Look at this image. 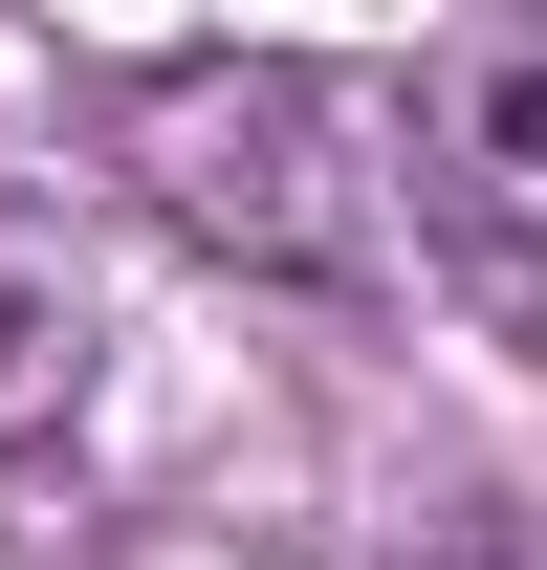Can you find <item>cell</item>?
Listing matches in <instances>:
<instances>
[{
	"instance_id": "1",
	"label": "cell",
	"mask_w": 547,
	"mask_h": 570,
	"mask_svg": "<svg viewBox=\"0 0 547 570\" xmlns=\"http://www.w3.org/2000/svg\"><path fill=\"white\" fill-rule=\"evenodd\" d=\"M110 176H132L153 242H198L219 285H307V307L416 285L395 67H329V45H176V67L110 88Z\"/></svg>"
},
{
	"instance_id": "2",
	"label": "cell",
	"mask_w": 547,
	"mask_h": 570,
	"mask_svg": "<svg viewBox=\"0 0 547 570\" xmlns=\"http://www.w3.org/2000/svg\"><path fill=\"white\" fill-rule=\"evenodd\" d=\"M395 154H416V264L460 285V330L547 373V22H438L395 67Z\"/></svg>"
},
{
	"instance_id": "3",
	"label": "cell",
	"mask_w": 547,
	"mask_h": 570,
	"mask_svg": "<svg viewBox=\"0 0 547 570\" xmlns=\"http://www.w3.org/2000/svg\"><path fill=\"white\" fill-rule=\"evenodd\" d=\"M88 373H110V264H88L67 198H22V176H0V461H22V439H67Z\"/></svg>"
}]
</instances>
